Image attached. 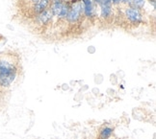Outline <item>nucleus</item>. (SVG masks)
I'll list each match as a JSON object with an SVG mask.
<instances>
[{"label": "nucleus", "instance_id": "9d476101", "mask_svg": "<svg viewBox=\"0 0 156 139\" xmlns=\"http://www.w3.org/2000/svg\"><path fill=\"white\" fill-rule=\"evenodd\" d=\"M146 4H147V0H132L129 6L130 7L135 8V9L143 11L146 7Z\"/></svg>", "mask_w": 156, "mask_h": 139}, {"label": "nucleus", "instance_id": "ddd939ff", "mask_svg": "<svg viewBox=\"0 0 156 139\" xmlns=\"http://www.w3.org/2000/svg\"><path fill=\"white\" fill-rule=\"evenodd\" d=\"M25 1L28 5H32V4H35V3L41 1V0H25Z\"/></svg>", "mask_w": 156, "mask_h": 139}, {"label": "nucleus", "instance_id": "f3484780", "mask_svg": "<svg viewBox=\"0 0 156 139\" xmlns=\"http://www.w3.org/2000/svg\"><path fill=\"white\" fill-rule=\"evenodd\" d=\"M108 139H112V137H110V138H108Z\"/></svg>", "mask_w": 156, "mask_h": 139}, {"label": "nucleus", "instance_id": "0eeeda50", "mask_svg": "<svg viewBox=\"0 0 156 139\" xmlns=\"http://www.w3.org/2000/svg\"><path fill=\"white\" fill-rule=\"evenodd\" d=\"M98 7H99V15H98L99 19L103 21H108L113 19L114 6L110 3L109 0H103V2L100 5H98Z\"/></svg>", "mask_w": 156, "mask_h": 139}, {"label": "nucleus", "instance_id": "7ed1b4c3", "mask_svg": "<svg viewBox=\"0 0 156 139\" xmlns=\"http://www.w3.org/2000/svg\"><path fill=\"white\" fill-rule=\"evenodd\" d=\"M123 19L131 26H139L145 22V15L143 11L135 9L130 6H124L123 8Z\"/></svg>", "mask_w": 156, "mask_h": 139}, {"label": "nucleus", "instance_id": "39448f33", "mask_svg": "<svg viewBox=\"0 0 156 139\" xmlns=\"http://www.w3.org/2000/svg\"><path fill=\"white\" fill-rule=\"evenodd\" d=\"M53 19H54V15L52 14L51 10L49 9V7L46 10H44V12H41V14L35 15L33 17V21L35 23V25L40 28L48 27L52 23Z\"/></svg>", "mask_w": 156, "mask_h": 139}, {"label": "nucleus", "instance_id": "f257e3e1", "mask_svg": "<svg viewBox=\"0 0 156 139\" xmlns=\"http://www.w3.org/2000/svg\"><path fill=\"white\" fill-rule=\"evenodd\" d=\"M21 63L19 54L7 50L0 53V88L7 90L20 77Z\"/></svg>", "mask_w": 156, "mask_h": 139}, {"label": "nucleus", "instance_id": "4468645a", "mask_svg": "<svg viewBox=\"0 0 156 139\" xmlns=\"http://www.w3.org/2000/svg\"><path fill=\"white\" fill-rule=\"evenodd\" d=\"M5 91H6V90H3L2 88H0V102H1V101L3 100V97H4Z\"/></svg>", "mask_w": 156, "mask_h": 139}, {"label": "nucleus", "instance_id": "20e7f679", "mask_svg": "<svg viewBox=\"0 0 156 139\" xmlns=\"http://www.w3.org/2000/svg\"><path fill=\"white\" fill-rule=\"evenodd\" d=\"M69 0H50L49 9L51 10L54 15V19L62 21L65 20L69 10Z\"/></svg>", "mask_w": 156, "mask_h": 139}, {"label": "nucleus", "instance_id": "f8f14e48", "mask_svg": "<svg viewBox=\"0 0 156 139\" xmlns=\"http://www.w3.org/2000/svg\"><path fill=\"white\" fill-rule=\"evenodd\" d=\"M95 47L94 46H89L88 47V49H87V51H88V53H90V54H94L95 53Z\"/></svg>", "mask_w": 156, "mask_h": 139}, {"label": "nucleus", "instance_id": "9b49d317", "mask_svg": "<svg viewBox=\"0 0 156 139\" xmlns=\"http://www.w3.org/2000/svg\"><path fill=\"white\" fill-rule=\"evenodd\" d=\"M109 1L113 6H116V7L122 5V0H109Z\"/></svg>", "mask_w": 156, "mask_h": 139}, {"label": "nucleus", "instance_id": "f03ea898", "mask_svg": "<svg viewBox=\"0 0 156 139\" xmlns=\"http://www.w3.org/2000/svg\"><path fill=\"white\" fill-rule=\"evenodd\" d=\"M69 10L65 19V21L68 22L69 25H77L83 19V7L81 0H69Z\"/></svg>", "mask_w": 156, "mask_h": 139}, {"label": "nucleus", "instance_id": "6e6552de", "mask_svg": "<svg viewBox=\"0 0 156 139\" xmlns=\"http://www.w3.org/2000/svg\"><path fill=\"white\" fill-rule=\"evenodd\" d=\"M50 4V0H41V1L32 4V5H28V11L30 15H32V19L39 14H41V12H44L49 7Z\"/></svg>", "mask_w": 156, "mask_h": 139}, {"label": "nucleus", "instance_id": "1a4fd4ad", "mask_svg": "<svg viewBox=\"0 0 156 139\" xmlns=\"http://www.w3.org/2000/svg\"><path fill=\"white\" fill-rule=\"evenodd\" d=\"M114 132H115V128L114 126L109 124H104L99 128L98 139H108L113 136Z\"/></svg>", "mask_w": 156, "mask_h": 139}, {"label": "nucleus", "instance_id": "423d86ee", "mask_svg": "<svg viewBox=\"0 0 156 139\" xmlns=\"http://www.w3.org/2000/svg\"><path fill=\"white\" fill-rule=\"evenodd\" d=\"M81 2L83 7L84 19H87L89 21H94L98 19V6L92 0H81Z\"/></svg>", "mask_w": 156, "mask_h": 139}, {"label": "nucleus", "instance_id": "dca6fc26", "mask_svg": "<svg viewBox=\"0 0 156 139\" xmlns=\"http://www.w3.org/2000/svg\"><path fill=\"white\" fill-rule=\"evenodd\" d=\"M2 39V36L1 35H0V40H1Z\"/></svg>", "mask_w": 156, "mask_h": 139}, {"label": "nucleus", "instance_id": "2eb2a0df", "mask_svg": "<svg viewBox=\"0 0 156 139\" xmlns=\"http://www.w3.org/2000/svg\"><path fill=\"white\" fill-rule=\"evenodd\" d=\"M92 1L97 5V6H98V5H100L101 3L103 2V0H92Z\"/></svg>", "mask_w": 156, "mask_h": 139}]
</instances>
